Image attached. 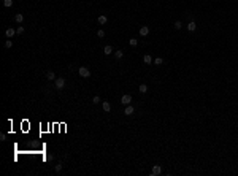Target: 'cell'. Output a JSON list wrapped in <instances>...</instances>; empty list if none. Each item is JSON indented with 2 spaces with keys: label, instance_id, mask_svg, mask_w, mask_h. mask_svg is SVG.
I'll return each instance as SVG.
<instances>
[{
  "label": "cell",
  "instance_id": "4",
  "mask_svg": "<svg viewBox=\"0 0 238 176\" xmlns=\"http://www.w3.org/2000/svg\"><path fill=\"white\" fill-rule=\"evenodd\" d=\"M130 101H132V95H130V94H124V95L121 97V103L122 105H130Z\"/></svg>",
  "mask_w": 238,
  "mask_h": 176
},
{
  "label": "cell",
  "instance_id": "15",
  "mask_svg": "<svg viewBox=\"0 0 238 176\" xmlns=\"http://www.w3.org/2000/svg\"><path fill=\"white\" fill-rule=\"evenodd\" d=\"M138 90L141 94H146V92H148V86H146V84H140V86H138Z\"/></svg>",
  "mask_w": 238,
  "mask_h": 176
},
{
  "label": "cell",
  "instance_id": "3",
  "mask_svg": "<svg viewBox=\"0 0 238 176\" xmlns=\"http://www.w3.org/2000/svg\"><path fill=\"white\" fill-rule=\"evenodd\" d=\"M151 175H152V176H159V175H162V167H160V165H152Z\"/></svg>",
  "mask_w": 238,
  "mask_h": 176
},
{
  "label": "cell",
  "instance_id": "21",
  "mask_svg": "<svg viewBox=\"0 0 238 176\" xmlns=\"http://www.w3.org/2000/svg\"><path fill=\"white\" fill-rule=\"evenodd\" d=\"M181 27H183V22H181V21H175V29H176V30H179Z\"/></svg>",
  "mask_w": 238,
  "mask_h": 176
},
{
  "label": "cell",
  "instance_id": "5",
  "mask_svg": "<svg viewBox=\"0 0 238 176\" xmlns=\"http://www.w3.org/2000/svg\"><path fill=\"white\" fill-rule=\"evenodd\" d=\"M133 111H135V108H133L132 105H125V110H124V114H125V116H132Z\"/></svg>",
  "mask_w": 238,
  "mask_h": 176
},
{
  "label": "cell",
  "instance_id": "19",
  "mask_svg": "<svg viewBox=\"0 0 238 176\" xmlns=\"http://www.w3.org/2000/svg\"><path fill=\"white\" fill-rule=\"evenodd\" d=\"M162 63H163V59H162V57H157V59L154 60V65H162Z\"/></svg>",
  "mask_w": 238,
  "mask_h": 176
},
{
  "label": "cell",
  "instance_id": "8",
  "mask_svg": "<svg viewBox=\"0 0 238 176\" xmlns=\"http://www.w3.org/2000/svg\"><path fill=\"white\" fill-rule=\"evenodd\" d=\"M102 108H103V111L110 113V111H111V105H110V101H103V103H102Z\"/></svg>",
  "mask_w": 238,
  "mask_h": 176
},
{
  "label": "cell",
  "instance_id": "20",
  "mask_svg": "<svg viewBox=\"0 0 238 176\" xmlns=\"http://www.w3.org/2000/svg\"><path fill=\"white\" fill-rule=\"evenodd\" d=\"M97 37H99V38H103V37H105V30L99 29V30H97Z\"/></svg>",
  "mask_w": 238,
  "mask_h": 176
},
{
  "label": "cell",
  "instance_id": "10",
  "mask_svg": "<svg viewBox=\"0 0 238 176\" xmlns=\"http://www.w3.org/2000/svg\"><path fill=\"white\" fill-rule=\"evenodd\" d=\"M14 33H16V30H14V29H11V27L5 30V35L8 37V38H11V37H14Z\"/></svg>",
  "mask_w": 238,
  "mask_h": 176
},
{
  "label": "cell",
  "instance_id": "17",
  "mask_svg": "<svg viewBox=\"0 0 238 176\" xmlns=\"http://www.w3.org/2000/svg\"><path fill=\"white\" fill-rule=\"evenodd\" d=\"M3 6H6V8L13 6V0H3Z\"/></svg>",
  "mask_w": 238,
  "mask_h": 176
},
{
  "label": "cell",
  "instance_id": "1",
  "mask_svg": "<svg viewBox=\"0 0 238 176\" xmlns=\"http://www.w3.org/2000/svg\"><path fill=\"white\" fill-rule=\"evenodd\" d=\"M78 73H79V76H81V78H86V79H88V78L90 76V72H89L88 67H79Z\"/></svg>",
  "mask_w": 238,
  "mask_h": 176
},
{
  "label": "cell",
  "instance_id": "2",
  "mask_svg": "<svg viewBox=\"0 0 238 176\" xmlns=\"http://www.w3.org/2000/svg\"><path fill=\"white\" fill-rule=\"evenodd\" d=\"M54 84H56V89H63L65 87V79L63 78H56Z\"/></svg>",
  "mask_w": 238,
  "mask_h": 176
},
{
  "label": "cell",
  "instance_id": "24",
  "mask_svg": "<svg viewBox=\"0 0 238 176\" xmlns=\"http://www.w3.org/2000/svg\"><path fill=\"white\" fill-rule=\"evenodd\" d=\"M16 33H18V35H21V33H24V27H22V25H19L18 29H16Z\"/></svg>",
  "mask_w": 238,
  "mask_h": 176
},
{
  "label": "cell",
  "instance_id": "22",
  "mask_svg": "<svg viewBox=\"0 0 238 176\" xmlns=\"http://www.w3.org/2000/svg\"><path fill=\"white\" fill-rule=\"evenodd\" d=\"M5 48H13V41H11V40H6V41H5Z\"/></svg>",
  "mask_w": 238,
  "mask_h": 176
},
{
  "label": "cell",
  "instance_id": "12",
  "mask_svg": "<svg viewBox=\"0 0 238 176\" xmlns=\"http://www.w3.org/2000/svg\"><path fill=\"white\" fill-rule=\"evenodd\" d=\"M103 52H105L106 56H110V54H111V52H114V49H113L111 46L108 45V46H105V48H103Z\"/></svg>",
  "mask_w": 238,
  "mask_h": 176
},
{
  "label": "cell",
  "instance_id": "16",
  "mask_svg": "<svg viewBox=\"0 0 238 176\" xmlns=\"http://www.w3.org/2000/svg\"><path fill=\"white\" fill-rule=\"evenodd\" d=\"M143 62H145V63H152L154 60H152V57H151L149 54H146V56L143 57Z\"/></svg>",
  "mask_w": 238,
  "mask_h": 176
},
{
  "label": "cell",
  "instance_id": "9",
  "mask_svg": "<svg viewBox=\"0 0 238 176\" xmlns=\"http://www.w3.org/2000/svg\"><path fill=\"white\" fill-rule=\"evenodd\" d=\"M14 21L18 22V24H22V21H24V14H22V13H18V14L14 16Z\"/></svg>",
  "mask_w": 238,
  "mask_h": 176
},
{
  "label": "cell",
  "instance_id": "18",
  "mask_svg": "<svg viewBox=\"0 0 238 176\" xmlns=\"http://www.w3.org/2000/svg\"><path fill=\"white\" fill-rule=\"evenodd\" d=\"M129 45L130 46H137V45H138V40H137V38H130L129 40Z\"/></svg>",
  "mask_w": 238,
  "mask_h": 176
},
{
  "label": "cell",
  "instance_id": "25",
  "mask_svg": "<svg viewBox=\"0 0 238 176\" xmlns=\"http://www.w3.org/2000/svg\"><path fill=\"white\" fill-rule=\"evenodd\" d=\"M60 170H62V163L56 165V171H57V173H60Z\"/></svg>",
  "mask_w": 238,
  "mask_h": 176
},
{
  "label": "cell",
  "instance_id": "23",
  "mask_svg": "<svg viewBox=\"0 0 238 176\" xmlns=\"http://www.w3.org/2000/svg\"><path fill=\"white\" fill-rule=\"evenodd\" d=\"M92 103H94V105H99V103H100V97H99V95H95V97L92 99Z\"/></svg>",
  "mask_w": 238,
  "mask_h": 176
},
{
  "label": "cell",
  "instance_id": "6",
  "mask_svg": "<svg viewBox=\"0 0 238 176\" xmlns=\"http://www.w3.org/2000/svg\"><path fill=\"white\" fill-rule=\"evenodd\" d=\"M140 35H141V37L149 35V27H148V25H143L141 29H140Z\"/></svg>",
  "mask_w": 238,
  "mask_h": 176
},
{
  "label": "cell",
  "instance_id": "11",
  "mask_svg": "<svg viewBox=\"0 0 238 176\" xmlns=\"http://www.w3.org/2000/svg\"><path fill=\"white\" fill-rule=\"evenodd\" d=\"M195 29H197V24H195L194 21H190L189 24H187V30H189V32H194Z\"/></svg>",
  "mask_w": 238,
  "mask_h": 176
},
{
  "label": "cell",
  "instance_id": "7",
  "mask_svg": "<svg viewBox=\"0 0 238 176\" xmlns=\"http://www.w3.org/2000/svg\"><path fill=\"white\" fill-rule=\"evenodd\" d=\"M97 22H99V24H106V22H108V18H106V16H103V14H100L99 18H97Z\"/></svg>",
  "mask_w": 238,
  "mask_h": 176
},
{
  "label": "cell",
  "instance_id": "13",
  "mask_svg": "<svg viewBox=\"0 0 238 176\" xmlns=\"http://www.w3.org/2000/svg\"><path fill=\"white\" fill-rule=\"evenodd\" d=\"M114 57H116V59H122V57H124V51L122 49L114 51Z\"/></svg>",
  "mask_w": 238,
  "mask_h": 176
},
{
  "label": "cell",
  "instance_id": "14",
  "mask_svg": "<svg viewBox=\"0 0 238 176\" xmlns=\"http://www.w3.org/2000/svg\"><path fill=\"white\" fill-rule=\"evenodd\" d=\"M46 78H48L49 81H56V73L54 72H48L46 73Z\"/></svg>",
  "mask_w": 238,
  "mask_h": 176
}]
</instances>
